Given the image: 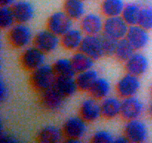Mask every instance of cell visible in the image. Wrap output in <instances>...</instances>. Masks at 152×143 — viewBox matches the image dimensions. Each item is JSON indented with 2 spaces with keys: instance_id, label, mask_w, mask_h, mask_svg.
<instances>
[{
  "instance_id": "cell-1",
  "label": "cell",
  "mask_w": 152,
  "mask_h": 143,
  "mask_svg": "<svg viewBox=\"0 0 152 143\" xmlns=\"http://www.w3.org/2000/svg\"><path fill=\"white\" fill-rule=\"evenodd\" d=\"M56 77L53 66L45 63L31 72V84L35 90L42 92L54 86Z\"/></svg>"
},
{
  "instance_id": "cell-2",
  "label": "cell",
  "mask_w": 152,
  "mask_h": 143,
  "mask_svg": "<svg viewBox=\"0 0 152 143\" xmlns=\"http://www.w3.org/2000/svg\"><path fill=\"white\" fill-rule=\"evenodd\" d=\"M34 38L32 30L25 23L17 22L10 28L8 32L9 42L17 49L28 47Z\"/></svg>"
},
{
  "instance_id": "cell-3",
  "label": "cell",
  "mask_w": 152,
  "mask_h": 143,
  "mask_svg": "<svg viewBox=\"0 0 152 143\" xmlns=\"http://www.w3.org/2000/svg\"><path fill=\"white\" fill-rule=\"evenodd\" d=\"M45 53L37 46L25 48L20 57L22 67L28 71L33 72L45 63Z\"/></svg>"
},
{
  "instance_id": "cell-4",
  "label": "cell",
  "mask_w": 152,
  "mask_h": 143,
  "mask_svg": "<svg viewBox=\"0 0 152 143\" xmlns=\"http://www.w3.org/2000/svg\"><path fill=\"white\" fill-rule=\"evenodd\" d=\"M48 28L39 31L34 38V46L41 49L45 54L56 51L61 44V38Z\"/></svg>"
},
{
  "instance_id": "cell-5",
  "label": "cell",
  "mask_w": 152,
  "mask_h": 143,
  "mask_svg": "<svg viewBox=\"0 0 152 143\" xmlns=\"http://www.w3.org/2000/svg\"><path fill=\"white\" fill-rule=\"evenodd\" d=\"M124 134L130 142L142 143L148 139V130L146 125L140 119H132L126 122Z\"/></svg>"
},
{
  "instance_id": "cell-6",
  "label": "cell",
  "mask_w": 152,
  "mask_h": 143,
  "mask_svg": "<svg viewBox=\"0 0 152 143\" xmlns=\"http://www.w3.org/2000/svg\"><path fill=\"white\" fill-rule=\"evenodd\" d=\"M47 26L49 30L59 37L73 28V19L65 11H56L48 19Z\"/></svg>"
},
{
  "instance_id": "cell-7",
  "label": "cell",
  "mask_w": 152,
  "mask_h": 143,
  "mask_svg": "<svg viewBox=\"0 0 152 143\" xmlns=\"http://www.w3.org/2000/svg\"><path fill=\"white\" fill-rule=\"evenodd\" d=\"M141 87L139 76L128 73L121 77L116 85L117 94L122 98L135 96Z\"/></svg>"
},
{
  "instance_id": "cell-8",
  "label": "cell",
  "mask_w": 152,
  "mask_h": 143,
  "mask_svg": "<svg viewBox=\"0 0 152 143\" xmlns=\"http://www.w3.org/2000/svg\"><path fill=\"white\" fill-rule=\"evenodd\" d=\"M129 28V25L122 16L106 17L104 20L102 33L117 40H120L126 37Z\"/></svg>"
},
{
  "instance_id": "cell-9",
  "label": "cell",
  "mask_w": 152,
  "mask_h": 143,
  "mask_svg": "<svg viewBox=\"0 0 152 143\" xmlns=\"http://www.w3.org/2000/svg\"><path fill=\"white\" fill-rule=\"evenodd\" d=\"M145 109L143 102L139 98L135 96L123 98L122 101V109L120 116L125 120L140 119Z\"/></svg>"
},
{
  "instance_id": "cell-10",
  "label": "cell",
  "mask_w": 152,
  "mask_h": 143,
  "mask_svg": "<svg viewBox=\"0 0 152 143\" xmlns=\"http://www.w3.org/2000/svg\"><path fill=\"white\" fill-rule=\"evenodd\" d=\"M87 122L80 116L68 118L62 126L65 138L81 139L87 133Z\"/></svg>"
},
{
  "instance_id": "cell-11",
  "label": "cell",
  "mask_w": 152,
  "mask_h": 143,
  "mask_svg": "<svg viewBox=\"0 0 152 143\" xmlns=\"http://www.w3.org/2000/svg\"><path fill=\"white\" fill-rule=\"evenodd\" d=\"M79 50L86 53L95 60L105 56L100 35L86 34Z\"/></svg>"
},
{
  "instance_id": "cell-12",
  "label": "cell",
  "mask_w": 152,
  "mask_h": 143,
  "mask_svg": "<svg viewBox=\"0 0 152 143\" xmlns=\"http://www.w3.org/2000/svg\"><path fill=\"white\" fill-rule=\"evenodd\" d=\"M40 93L42 104L49 111H58L65 105L67 98L62 95L54 86Z\"/></svg>"
},
{
  "instance_id": "cell-13",
  "label": "cell",
  "mask_w": 152,
  "mask_h": 143,
  "mask_svg": "<svg viewBox=\"0 0 152 143\" xmlns=\"http://www.w3.org/2000/svg\"><path fill=\"white\" fill-rule=\"evenodd\" d=\"M126 38L133 46L135 50H141L148 44L150 36L148 30L137 24L129 26Z\"/></svg>"
},
{
  "instance_id": "cell-14",
  "label": "cell",
  "mask_w": 152,
  "mask_h": 143,
  "mask_svg": "<svg viewBox=\"0 0 152 143\" xmlns=\"http://www.w3.org/2000/svg\"><path fill=\"white\" fill-rule=\"evenodd\" d=\"M80 26L86 34L99 35L103 31L104 20L97 13H86L80 19Z\"/></svg>"
},
{
  "instance_id": "cell-15",
  "label": "cell",
  "mask_w": 152,
  "mask_h": 143,
  "mask_svg": "<svg viewBox=\"0 0 152 143\" xmlns=\"http://www.w3.org/2000/svg\"><path fill=\"white\" fill-rule=\"evenodd\" d=\"M149 67V61L147 57L140 52H135L128 60L125 62L126 72L137 76L145 74Z\"/></svg>"
},
{
  "instance_id": "cell-16",
  "label": "cell",
  "mask_w": 152,
  "mask_h": 143,
  "mask_svg": "<svg viewBox=\"0 0 152 143\" xmlns=\"http://www.w3.org/2000/svg\"><path fill=\"white\" fill-rule=\"evenodd\" d=\"M80 114L87 122H94L102 116L101 105L98 100L91 98L85 99L80 107Z\"/></svg>"
},
{
  "instance_id": "cell-17",
  "label": "cell",
  "mask_w": 152,
  "mask_h": 143,
  "mask_svg": "<svg viewBox=\"0 0 152 143\" xmlns=\"http://www.w3.org/2000/svg\"><path fill=\"white\" fill-rule=\"evenodd\" d=\"M16 22L25 23L31 22L35 16V8L33 4L27 0H19L12 6Z\"/></svg>"
},
{
  "instance_id": "cell-18",
  "label": "cell",
  "mask_w": 152,
  "mask_h": 143,
  "mask_svg": "<svg viewBox=\"0 0 152 143\" xmlns=\"http://www.w3.org/2000/svg\"><path fill=\"white\" fill-rule=\"evenodd\" d=\"M65 138L62 128L49 125L42 128L37 135V141L41 143H57Z\"/></svg>"
},
{
  "instance_id": "cell-19",
  "label": "cell",
  "mask_w": 152,
  "mask_h": 143,
  "mask_svg": "<svg viewBox=\"0 0 152 143\" xmlns=\"http://www.w3.org/2000/svg\"><path fill=\"white\" fill-rule=\"evenodd\" d=\"M102 116L106 119H113L121 114L122 101L114 96H108L100 103Z\"/></svg>"
},
{
  "instance_id": "cell-20",
  "label": "cell",
  "mask_w": 152,
  "mask_h": 143,
  "mask_svg": "<svg viewBox=\"0 0 152 143\" xmlns=\"http://www.w3.org/2000/svg\"><path fill=\"white\" fill-rule=\"evenodd\" d=\"M84 37L82 29L72 28L61 37V45L67 50H77L80 49Z\"/></svg>"
},
{
  "instance_id": "cell-21",
  "label": "cell",
  "mask_w": 152,
  "mask_h": 143,
  "mask_svg": "<svg viewBox=\"0 0 152 143\" xmlns=\"http://www.w3.org/2000/svg\"><path fill=\"white\" fill-rule=\"evenodd\" d=\"M53 86L66 98L72 96L79 90L76 77L71 76H57Z\"/></svg>"
},
{
  "instance_id": "cell-22",
  "label": "cell",
  "mask_w": 152,
  "mask_h": 143,
  "mask_svg": "<svg viewBox=\"0 0 152 143\" xmlns=\"http://www.w3.org/2000/svg\"><path fill=\"white\" fill-rule=\"evenodd\" d=\"M99 77L98 72L94 69L77 73L75 77L79 90L83 92H89Z\"/></svg>"
},
{
  "instance_id": "cell-23",
  "label": "cell",
  "mask_w": 152,
  "mask_h": 143,
  "mask_svg": "<svg viewBox=\"0 0 152 143\" xmlns=\"http://www.w3.org/2000/svg\"><path fill=\"white\" fill-rule=\"evenodd\" d=\"M64 11L73 19H81L86 14V5L82 0H65Z\"/></svg>"
},
{
  "instance_id": "cell-24",
  "label": "cell",
  "mask_w": 152,
  "mask_h": 143,
  "mask_svg": "<svg viewBox=\"0 0 152 143\" xmlns=\"http://www.w3.org/2000/svg\"><path fill=\"white\" fill-rule=\"evenodd\" d=\"M71 60L77 74L93 69L95 60L81 51L74 53L71 57Z\"/></svg>"
},
{
  "instance_id": "cell-25",
  "label": "cell",
  "mask_w": 152,
  "mask_h": 143,
  "mask_svg": "<svg viewBox=\"0 0 152 143\" xmlns=\"http://www.w3.org/2000/svg\"><path fill=\"white\" fill-rule=\"evenodd\" d=\"M111 89V83L108 81V79L99 77L88 92L93 98L97 100H102L109 96Z\"/></svg>"
},
{
  "instance_id": "cell-26",
  "label": "cell",
  "mask_w": 152,
  "mask_h": 143,
  "mask_svg": "<svg viewBox=\"0 0 152 143\" xmlns=\"http://www.w3.org/2000/svg\"><path fill=\"white\" fill-rule=\"evenodd\" d=\"M125 6L123 0H102L101 11L106 17L121 16Z\"/></svg>"
},
{
  "instance_id": "cell-27",
  "label": "cell",
  "mask_w": 152,
  "mask_h": 143,
  "mask_svg": "<svg viewBox=\"0 0 152 143\" xmlns=\"http://www.w3.org/2000/svg\"><path fill=\"white\" fill-rule=\"evenodd\" d=\"M142 4L139 2H129L126 4L121 16L130 25L138 24Z\"/></svg>"
},
{
  "instance_id": "cell-28",
  "label": "cell",
  "mask_w": 152,
  "mask_h": 143,
  "mask_svg": "<svg viewBox=\"0 0 152 143\" xmlns=\"http://www.w3.org/2000/svg\"><path fill=\"white\" fill-rule=\"evenodd\" d=\"M135 51L136 50L133 47V46L125 37L118 40L114 57L118 60L126 62L135 53Z\"/></svg>"
},
{
  "instance_id": "cell-29",
  "label": "cell",
  "mask_w": 152,
  "mask_h": 143,
  "mask_svg": "<svg viewBox=\"0 0 152 143\" xmlns=\"http://www.w3.org/2000/svg\"><path fill=\"white\" fill-rule=\"evenodd\" d=\"M53 68L57 76H71L75 77L77 73L71 59L59 58L53 64Z\"/></svg>"
},
{
  "instance_id": "cell-30",
  "label": "cell",
  "mask_w": 152,
  "mask_h": 143,
  "mask_svg": "<svg viewBox=\"0 0 152 143\" xmlns=\"http://www.w3.org/2000/svg\"><path fill=\"white\" fill-rule=\"evenodd\" d=\"M16 22L12 7L1 6L0 8V27L1 29H10Z\"/></svg>"
},
{
  "instance_id": "cell-31",
  "label": "cell",
  "mask_w": 152,
  "mask_h": 143,
  "mask_svg": "<svg viewBox=\"0 0 152 143\" xmlns=\"http://www.w3.org/2000/svg\"><path fill=\"white\" fill-rule=\"evenodd\" d=\"M138 25L143 27L148 31L152 30V5L142 4Z\"/></svg>"
},
{
  "instance_id": "cell-32",
  "label": "cell",
  "mask_w": 152,
  "mask_h": 143,
  "mask_svg": "<svg viewBox=\"0 0 152 143\" xmlns=\"http://www.w3.org/2000/svg\"><path fill=\"white\" fill-rule=\"evenodd\" d=\"M100 37L101 40H102V47H103L105 56H114L119 40H117V39L111 37V36L107 35L104 33H102Z\"/></svg>"
},
{
  "instance_id": "cell-33",
  "label": "cell",
  "mask_w": 152,
  "mask_h": 143,
  "mask_svg": "<svg viewBox=\"0 0 152 143\" xmlns=\"http://www.w3.org/2000/svg\"><path fill=\"white\" fill-rule=\"evenodd\" d=\"M115 136L107 130H99L95 132L91 137V142L94 143L114 142Z\"/></svg>"
},
{
  "instance_id": "cell-34",
  "label": "cell",
  "mask_w": 152,
  "mask_h": 143,
  "mask_svg": "<svg viewBox=\"0 0 152 143\" xmlns=\"http://www.w3.org/2000/svg\"><path fill=\"white\" fill-rule=\"evenodd\" d=\"M0 141L1 142L6 143H16L19 142V139L16 136H13V134H10L6 131L1 130L0 134Z\"/></svg>"
},
{
  "instance_id": "cell-35",
  "label": "cell",
  "mask_w": 152,
  "mask_h": 143,
  "mask_svg": "<svg viewBox=\"0 0 152 143\" xmlns=\"http://www.w3.org/2000/svg\"><path fill=\"white\" fill-rule=\"evenodd\" d=\"M9 93H10V91H9L8 86L7 83L4 81V80L1 78L0 81V100L1 102H4L9 97Z\"/></svg>"
},
{
  "instance_id": "cell-36",
  "label": "cell",
  "mask_w": 152,
  "mask_h": 143,
  "mask_svg": "<svg viewBox=\"0 0 152 143\" xmlns=\"http://www.w3.org/2000/svg\"><path fill=\"white\" fill-rule=\"evenodd\" d=\"M114 142V143H128V142H129V140L128 139V138L125 136L124 134V135L123 136H120L115 137Z\"/></svg>"
},
{
  "instance_id": "cell-37",
  "label": "cell",
  "mask_w": 152,
  "mask_h": 143,
  "mask_svg": "<svg viewBox=\"0 0 152 143\" xmlns=\"http://www.w3.org/2000/svg\"><path fill=\"white\" fill-rule=\"evenodd\" d=\"M16 1V0H0V5L12 7Z\"/></svg>"
},
{
  "instance_id": "cell-38",
  "label": "cell",
  "mask_w": 152,
  "mask_h": 143,
  "mask_svg": "<svg viewBox=\"0 0 152 143\" xmlns=\"http://www.w3.org/2000/svg\"><path fill=\"white\" fill-rule=\"evenodd\" d=\"M65 142L68 143H80L81 142V139L74 138H65Z\"/></svg>"
},
{
  "instance_id": "cell-39",
  "label": "cell",
  "mask_w": 152,
  "mask_h": 143,
  "mask_svg": "<svg viewBox=\"0 0 152 143\" xmlns=\"http://www.w3.org/2000/svg\"><path fill=\"white\" fill-rule=\"evenodd\" d=\"M148 113H149V115L152 117V101L150 103V105L148 107Z\"/></svg>"
},
{
  "instance_id": "cell-40",
  "label": "cell",
  "mask_w": 152,
  "mask_h": 143,
  "mask_svg": "<svg viewBox=\"0 0 152 143\" xmlns=\"http://www.w3.org/2000/svg\"><path fill=\"white\" fill-rule=\"evenodd\" d=\"M143 1H144V4L152 5V0H143Z\"/></svg>"
},
{
  "instance_id": "cell-41",
  "label": "cell",
  "mask_w": 152,
  "mask_h": 143,
  "mask_svg": "<svg viewBox=\"0 0 152 143\" xmlns=\"http://www.w3.org/2000/svg\"><path fill=\"white\" fill-rule=\"evenodd\" d=\"M151 93H152V85H151Z\"/></svg>"
},
{
  "instance_id": "cell-42",
  "label": "cell",
  "mask_w": 152,
  "mask_h": 143,
  "mask_svg": "<svg viewBox=\"0 0 152 143\" xmlns=\"http://www.w3.org/2000/svg\"><path fill=\"white\" fill-rule=\"evenodd\" d=\"M82 1H87V0H82Z\"/></svg>"
}]
</instances>
